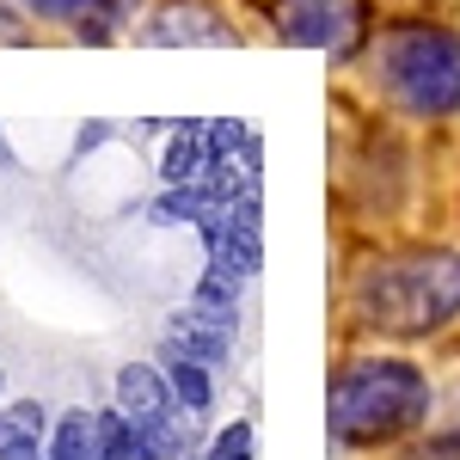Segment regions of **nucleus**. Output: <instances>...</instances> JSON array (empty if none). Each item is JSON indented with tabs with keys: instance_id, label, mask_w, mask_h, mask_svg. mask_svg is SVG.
<instances>
[{
	"instance_id": "f257e3e1",
	"label": "nucleus",
	"mask_w": 460,
	"mask_h": 460,
	"mask_svg": "<svg viewBox=\"0 0 460 460\" xmlns=\"http://www.w3.org/2000/svg\"><path fill=\"white\" fill-rule=\"evenodd\" d=\"M350 314L381 338H429L460 319V252L411 246L375 258L350 283Z\"/></svg>"
},
{
	"instance_id": "f03ea898",
	"label": "nucleus",
	"mask_w": 460,
	"mask_h": 460,
	"mask_svg": "<svg viewBox=\"0 0 460 460\" xmlns=\"http://www.w3.org/2000/svg\"><path fill=\"white\" fill-rule=\"evenodd\" d=\"M325 424L344 448H381L429 424V375L405 356H350L332 393H325Z\"/></svg>"
},
{
	"instance_id": "7ed1b4c3",
	"label": "nucleus",
	"mask_w": 460,
	"mask_h": 460,
	"mask_svg": "<svg viewBox=\"0 0 460 460\" xmlns=\"http://www.w3.org/2000/svg\"><path fill=\"white\" fill-rule=\"evenodd\" d=\"M375 80L405 117H455L460 111V31L448 25H393L375 37Z\"/></svg>"
},
{
	"instance_id": "20e7f679",
	"label": "nucleus",
	"mask_w": 460,
	"mask_h": 460,
	"mask_svg": "<svg viewBox=\"0 0 460 460\" xmlns=\"http://www.w3.org/2000/svg\"><path fill=\"white\" fill-rule=\"evenodd\" d=\"M178 350H190V356H203L209 368H221L227 356H234V344H240V295H227V288H215V283H190V295L172 307V319H166Z\"/></svg>"
},
{
	"instance_id": "39448f33",
	"label": "nucleus",
	"mask_w": 460,
	"mask_h": 460,
	"mask_svg": "<svg viewBox=\"0 0 460 460\" xmlns=\"http://www.w3.org/2000/svg\"><path fill=\"white\" fill-rule=\"evenodd\" d=\"M136 43L154 49H234L240 31L227 25V13L215 0H154L136 25Z\"/></svg>"
},
{
	"instance_id": "423d86ee",
	"label": "nucleus",
	"mask_w": 460,
	"mask_h": 460,
	"mask_svg": "<svg viewBox=\"0 0 460 460\" xmlns=\"http://www.w3.org/2000/svg\"><path fill=\"white\" fill-rule=\"evenodd\" d=\"M270 25L295 49H350L356 37V0H270Z\"/></svg>"
},
{
	"instance_id": "0eeeda50",
	"label": "nucleus",
	"mask_w": 460,
	"mask_h": 460,
	"mask_svg": "<svg viewBox=\"0 0 460 460\" xmlns=\"http://www.w3.org/2000/svg\"><path fill=\"white\" fill-rule=\"evenodd\" d=\"M111 405L129 418V424H147V418H166L178 411L172 387H166V368L160 362H123L111 375Z\"/></svg>"
},
{
	"instance_id": "6e6552de",
	"label": "nucleus",
	"mask_w": 460,
	"mask_h": 460,
	"mask_svg": "<svg viewBox=\"0 0 460 460\" xmlns=\"http://www.w3.org/2000/svg\"><path fill=\"white\" fill-rule=\"evenodd\" d=\"M209 166H215L209 123H172L166 154H160V184H166V190H190V184L209 178Z\"/></svg>"
},
{
	"instance_id": "1a4fd4ad",
	"label": "nucleus",
	"mask_w": 460,
	"mask_h": 460,
	"mask_svg": "<svg viewBox=\"0 0 460 460\" xmlns=\"http://www.w3.org/2000/svg\"><path fill=\"white\" fill-rule=\"evenodd\" d=\"M160 368H166V387H172L178 411L209 418V405H215V368H209V362L190 356V350H178L172 338H166V344H160Z\"/></svg>"
},
{
	"instance_id": "9d476101",
	"label": "nucleus",
	"mask_w": 460,
	"mask_h": 460,
	"mask_svg": "<svg viewBox=\"0 0 460 460\" xmlns=\"http://www.w3.org/2000/svg\"><path fill=\"white\" fill-rule=\"evenodd\" d=\"M136 429V460H184L197 448V418L190 411H166V418H147Z\"/></svg>"
},
{
	"instance_id": "9b49d317",
	"label": "nucleus",
	"mask_w": 460,
	"mask_h": 460,
	"mask_svg": "<svg viewBox=\"0 0 460 460\" xmlns=\"http://www.w3.org/2000/svg\"><path fill=\"white\" fill-rule=\"evenodd\" d=\"M99 448V411L93 405H68L49 424V460H93Z\"/></svg>"
},
{
	"instance_id": "f8f14e48",
	"label": "nucleus",
	"mask_w": 460,
	"mask_h": 460,
	"mask_svg": "<svg viewBox=\"0 0 460 460\" xmlns=\"http://www.w3.org/2000/svg\"><path fill=\"white\" fill-rule=\"evenodd\" d=\"M93 460H136V429H129V418L117 405L99 411V448H93Z\"/></svg>"
},
{
	"instance_id": "ddd939ff",
	"label": "nucleus",
	"mask_w": 460,
	"mask_h": 460,
	"mask_svg": "<svg viewBox=\"0 0 460 460\" xmlns=\"http://www.w3.org/2000/svg\"><path fill=\"white\" fill-rule=\"evenodd\" d=\"M258 436H252V418H234V424L215 429V442L203 448V460H252Z\"/></svg>"
},
{
	"instance_id": "4468645a",
	"label": "nucleus",
	"mask_w": 460,
	"mask_h": 460,
	"mask_svg": "<svg viewBox=\"0 0 460 460\" xmlns=\"http://www.w3.org/2000/svg\"><path fill=\"white\" fill-rule=\"evenodd\" d=\"M49 405L43 399H6V429H19V436H49Z\"/></svg>"
},
{
	"instance_id": "2eb2a0df",
	"label": "nucleus",
	"mask_w": 460,
	"mask_h": 460,
	"mask_svg": "<svg viewBox=\"0 0 460 460\" xmlns=\"http://www.w3.org/2000/svg\"><path fill=\"white\" fill-rule=\"evenodd\" d=\"M0 460H49V436H19V429H6V436H0Z\"/></svg>"
},
{
	"instance_id": "dca6fc26",
	"label": "nucleus",
	"mask_w": 460,
	"mask_h": 460,
	"mask_svg": "<svg viewBox=\"0 0 460 460\" xmlns=\"http://www.w3.org/2000/svg\"><path fill=\"white\" fill-rule=\"evenodd\" d=\"M0 43H31V37H25V19H19L13 6H0Z\"/></svg>"
},
{
	"instance_id": "f3484780",
	"label": "nucleus",
	"mask_w": 460,
	"mask_h": 460,
	"mask_svg": "<svg viewBox=\"0 0 460 460\" xmlns=\"http://www.w3.org/2000/svg\"><path fill=\"white\" fill-rule=\"evenodd\" d=\"M74 6H80V0H37L43 19H74Z\"/></svg>"
},
{
	"instance_id": "a211bd4d",
	"label": "nucleus",
	"mask_w": 460,
	"mask_h": 460,
	"mask_svg": "<svg viewBox=\"0 0 460 460\" xmlns=\"http://www.w3.org/2000/svg\"><path fill=\"white\" fill-rule=\"evenodd\" d=\"M448 429H455V436H460V393H455V424H448Z\"/></svg>"
},
{
	"instance_id": "6ab92c4d",
	"label": "nucleus",
	"mask_w": 460,
	"mask_h": 460,
	"mask_svg": "<svg viewBox=\"0 0 460 460\" xmlns=\"http://www.w3.org/2000/svg\"><path fill=\"white\" fill-rule=\"evenodd\" d=\"M0 436H6V405H0Z\"/></svg>"
},
{
	"instance_id": "aec40b11",
	"label": "nucleus",
	"mask_w": 460,
	"mask_h": 460,
	"mask_svg": "<svg viewBox=\"0 0 460 460\" xmlns=\"http://www.w3.org/2000/svg\"><path fill=\"white\" fill-rule=\"evenodd\" d=\"M0 160H6V136H0Z\"/></svg>"
},
{
	"instance_id": "412c9836",
	"label": "nucleus",
	"mask_w": 460,
	"mask_h": 460,
	"mask_svg": "<svg viewBox=\"0 0 460 460\" xmlns=\"http://www.w3.org/2000/svg\"><path fill=\"white\" fill-rule=\"evenodd\" d=\"M0 393H6V368H0Z\"/></svg>"
},
{
	"instance_id": "4be33fe9",
	"label": "nucleus",
	"mask_w": 460,
	"mask_h": 460,
	"mask_svg": "<svg viewBox=\"0 0 460 460\" xmlns=\"http://www.w3.org/2000/svg\"><path fill=\"white\" fill-rule=\"evenodd\" d=\"M184 460H203V455H197V448H190V455H184Z\"/></svg>"
},
{
	"instance_id": "5701e85b",
	"label": "nucleus",
	"mask_w": 460,
	"mask_h": 460,
	"mask_svg": "<svg viewBox=\"0 0 460 460\" xmlns=\"http://www.w3.org/2000/svg\"><path fill=\"white\" fill-rule=\"evenodd\" d=\"M25 6H37V0H25Z\"/></svg>"
}]
</instances>
